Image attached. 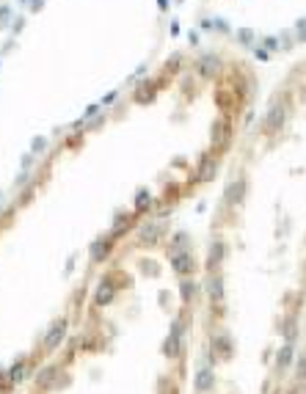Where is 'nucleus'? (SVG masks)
Masks as SVG:
<instances>
[{
    "mask_svg": "<svg viewBox=\"0 0 306 394\" xmlns=\"http://www.w3.org/2000/svg\"><path fill=\"white\" fill-rule=\"evenodd\" d=\"M64 331H67V323H64V320H58V323H55V326L50 328V336H47L44 347H47V350H52V347H55V345H58L61 339H64Z\"/></svg>",
    "mask_w": 306,
    "mask_h": 394,
    "instance_id": "obj_1",
    "label": "nucleus"
},
{
    "mask_svg": "<svg viewBox=\"0 0 306 394\" xmlns=\"http://www.w3.org/2000/svg\"><path fill=\"white\" fill-rule=\"evenodd\" d=\"M174 267H177L179 273H187V270L193 267V259L187 257V254H177V257H174Z\"/></svg>",
    "mask_w": 306,
    "mask_h": 394,
    "instance_id": "obj_2",
    "label": "nucleus"
}]
</instances>
